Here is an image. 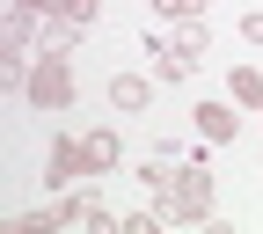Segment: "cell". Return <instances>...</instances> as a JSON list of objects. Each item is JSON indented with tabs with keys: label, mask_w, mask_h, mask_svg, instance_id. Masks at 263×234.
<instances>
[{
	"label": "cell",
	"mask_w": 263,
	"mask_h": 234,
	"mask_svg": "<svg viewBox=\"0 0 263 234\" xmlns=\"http://www.w3.org/2000/svg\"><path fill=\"white\" fill-rule=\"evenodd\" d=\"M241 37H249V44H263V8H249V15H241Z\"/></svg>",
	"instance_id": "15"
},
{
	"label": "cell",
	"mask_w": 263,
	"mask_h": 234,
	"mask_svg": "<svg viewBox=\"0 0 263 234\" xmlns=\"http://www.w3.org/2000/svg\"><path fill=\"white\" fill-rule=\"evenodd\" d=\"M227 95H234L241 110H263V74H256V66H234V81H227Z\"/></svg>",
	"instance_id": "8"
},
{
	"label": "cell",
	"mask_w": 263,
	"mask_h": 234,
	"mask_svg": "<svg viewBox=\"0 0 263 234\" xmlns=\"http://www.w3.org/2000/svg\"><path fill=\"white\" fill-rule=\"evenodd\" d=\"M146 197H154V212L168 220V227H205L212 220V176H205V161H146L139 169Z\"/></svg>",
	"instance_id": "1"
},
{
	"label": "cell",
	"mask_w": 263,
	"mask_h": 234,
	"mask_svg": "<svg viewBox=\"0 0 263 234\" xmlns=\"http://www.w3.org/2000/svg\"><path fill=\"white\" fill-rule=\"evenodd\" d=\"M190 117H197V132H205V147H234V139H241V117H234V103H197Z\"/></svg>",
	"instance_id": "5"
},
{
	"label": "cell",
	"mask_w": 263,
	"mask_h": 234,
	"mask_svg": "<svg viewBox=\"0 0 263 234\" xmlns=\"http://www.w3.org/2000/svg\"><path fill=\"white\" fill-rule=\"evenodd\" d=\"M168 44H176V51H190V59H197V51H205V29H197V22H183V29H176V37H168Z\"/></svg>",
	"instance_id": "13"
},
{
	"label": "cell",
	"mask_w": 263,
	"mask_h": 234,
	"mask_svg": "<svg viewBox=\"0 0 263 234\" xmlns=\"http://www.w3.org/2000/svg\"><path fill=\"white\" fill-rule=\"evenodd\" d=\"M154 74H161V81H190V74H197V59L176 51L168 37H154Z\"/></svg>",
	"instance_id": "7"
},
{
	"label": "cell",
	"mask_w": 263,
	"mask_h": 234,
	"mask_svg": "<svg viewBox=\"0 0 263 234\" xmlns=\"http://www.w3.org/2000/svg\"><path fill=\"white\" fill-rule=\"evenodd\" d=\"M81 176H95V169H88V139H51V161H44L51 197H59V190H73Z\"/></svg>",
	"instance_id": "4"
},
{
	"label": "cell",
	"mask_w": 263,
	"mask_h": 234,
	"mask_svg": "<svg viewBox=\"0 0 263 234\" xmlns=\"http://www.w3.org/2000/svg\"><path fill=\"white\" fill-rule=\"evenodd\" d=\"M146 95H154L146 74H117V81H110V110H132V117H139V110H146Z\"/></svg>",
	"instance_id": "6"
},
{
	"label": "cell",
	"mask_w": 263,
	"mask_h": 234,
	"mask_svg": "<svg viewBox=\"0 0 263 234\" xmlns=\"http://www.w3.org/2000/svg\"><path fill=\"white\" fill-rule=\"evenodd\" d=\"M73 44H81V22H44V51H59V59H73Z\"/></svg>",
	"instance_id": "10"
},
{
	"label": "cell",
	"mask_w": 263,
	"mask_h": 234,
	"mask_svg": "<svg viewBox=\"0 0 263 234\" xmlns=\"http://www.w3.org/2000/svg\"><path fill=\"white\" fill-rule=\"evenodd\" d=\"M95 8H103V0H59V22H81V29H88Z\"/></svg>",
	"instance_id": "12"
},
{
	"label": "cell",
	"mask_w": 263,
	"mask_h": 234,
	"mask_svg": "<svg viewBox=\"0 0 263 234\" xmlns=\"http://www.w3.org/2000/svg\"><path fill=\"white\" fill-rule=\"evenodd\" d=\"M154 8H161V15H168V22H197V15H205V8H212V0H154Z\"/></svg>",
	"instance_id": "11"
},
{
	"label": "cell",
	"mask_w": 263,
	"mask_h": 234,
	"mask_svg": "<svg viewBox=\"0 0 263 234\" xmlns=\"http://www.w3.org/2000/svg\"><path fill=\"white\" fill-rule=\"evenodd\" d=\"M29 44H37V15H29V8H8V22H0V59H8L15 81L29 74Z\"/></svg>",
	"instance_id": "3"
},
{
	"label": "cell",
	"mask_w": 263,
	"mask_h": 234,
	"mask_svg": "<svg viewBox=\"0 0 263 234\" xmlns=\"http://www.w3.org/2000/svg\"><path fill=\"white\" fill-rule=\"evenodd\" d=\"M154 227H168V220L154 212V205H146V212H124V234H154Z\"/></svg>",
	"instance_id": "14"
},
{
	"label": "cell",
	"mask_w": 263,
	"mask_h": 234,
	"mask_svg": "<svg viewBox=\"0 0 263 234\" xmlns=\"http://www.w3.org/2000/svg\"><path fill=\"white\" fill-rule=\"evenodd\" d=\"M22 95H29V110H73V66L59 51H37L22 74Z\"/></svg>",
	"instance_id": "2"
},
{
	"label": "cell",
	"mask_w": 263,
	"mask_h": 234,
	"mask_svg": "<svg viewBox=\"0 0 263 234\" xmlns=\"http://www.w3.org/2000/svg\"><path fill=\"white\" fill-rule=\"evenodd\" d=\"M8 8H29V15H59V0H8Z\"/></svg>",
	"instance_id": "16"
},
{
	"label": "cell",
	"mask_w": 263,
	"mask_h": 234,
	"mask_svg": "<svg viewBox=\"0 0 263 234\" xmlns=\"http://www.w3.org/2000/svg\"><path fill=\"white\" fill-rule=\"evenodd\" d=\"M88 169H95V176L117 169V132H88Z\"/></svg>",
	"instance_id": "9"
}]
</instances>
